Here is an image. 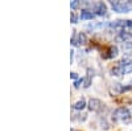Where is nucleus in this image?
I'll return each mask as SVG.
<instances>
[{"label":"nucleus","mask_w":132,"mask_h":131,"mask_svg":"<svg viewBox=\"0 0 132 131\" xmlns=\"http://www.w3.org/2000/svg\"><path fill=\"white\" fill-rule=\"evenodd\" d=\"M82 5H83V4H82V0H73L71 4H70L71 9H78V8H81Z\"/></svg>","instance_id":"9b49d317"},{"label":"nucleus","mask_w":132,"mask_h":131,"mask_svg":"<svg viewBox=\"0 0 132 131\" xmlns=\"http://www.w3.org/2000/svg\"><path fill=\"white\" fill-rule=\"evenodd\" d=\"M94 11H95V15H98V16H104L106 13H107V5L103 3V2H98L96 4H95V7H94Z\"/></svg>","instance_id":"20e7f679"},{"label":"nucleus","mask_w":132,"mask_h":131,"mask_svg":"<svg viewBox=\"0 0 132 131\" xmlns=\"http://www.w3.org/2000/svg\"><path fill=\"white\" fill-rule=\"evenodd\" d=\"M118 56V48L116 47H111L108 49L107 54H104V58H114Z\"/></svg>","instance_id":"6e6552de"},{"label":"nucleus","mask_w":132,"mask_h":131,"mask_svg":"<svg viewBox=\"0 0 132 131\" xmlns=\"http://www.w3.org/2000/svg\"><path fill=\"white\" fill-rule=\"evenodd\" d=\"M128 2H129V3H132V0H128Z\"/></svg>","instance_id":"a211bd4d"},{"label":"nucleus","mask_w":132,"mask_h":131,"mask_svg":"<svg viewBox=\"0 0 132 131\" xmlns=\"http://www.w3.org/2000/svg\"><path fill=\"white\" fill-rule=\"evenodd\" d=\"M90 85H91V77L90 75H87L86 78H83V87H90Z\"/></svg>","instance_id":"ddd939ff"},{"label":"nucleus","mask_w":132,"mask_h":131,"mask_svg":"<svg viewBox=\"0 0 132 131\" xmlns=\"http://www.w3.org/2000/svg\"><path fill=\"white\" fill-rule=\"evenodd\" d=\"M95 16L94 12H91V11L89 9H82V12H81V19L82 20H93Z\"/></svg>","instance_id":"423d86ee"},{"label":"nucleus","mask_w":132,"mask_h":131,"mask_svg":"<svg viewBox=\"0 0 132 131\" xmlns=\"http://www.w3.org/2000/svg\"><path fill=\"white\" fill-rule=\"evenodd\" d=\"M81 85H83V78L82 80H75V82H74V87H75V89H78Z\"/></svg>","instance_id":"2eb2a0df"},{"label":"nucleus","mask_w":132,"mask_h":131,"mask_svg":"<svg viewBox=\"0 0 132 131\" xmlns=\"http://www.w3.org/2000/svg\"><path fill=\"white\" fill-rule=\"evenodd\" d=\"M112 119L116 122H124L127 123L129 119H131V113L127 107H119L114 111L112 114Z\"/></svg>","instance_id":"f257e3e1"},{"label":"nucleus","mask_w":132,"mask_h":131,"mask_svg":"<svg viewBox=\"0 0 132 131\" xmlns=\"http://www.w3.org/2000/svg\"><path fill=\"white\" fill-rule=\"evenodd\" d=\"M119 66L122 68V70H123V74H127V73H132V61H129V60H122L119 64Z\"/></svg>","instance_id":"39448f33"},{"label":"nucleus","mask_w":132,"mask_h":131,"mask_svg":"<svg viewBox=\"0 0 132 131\" xmlns=\"http://www.w3.org/2000/svg\"><path fill=\"white\" fill-rule=\"evenodd\" d=\"M86 106H87V105H86V101L83 99V98H81V99H79L78 102H75V103L73 105V109H74V110L81 111V110H83V109H85Z\"/></svg>","instance_id":"0eeeda50"},{"label":"nucleus","mask_w":132,"mask_h":131,"mask_svg":"<svg viewBox=\"0 0 132 131\" xmlns=\"http://www.w3.org/2000/svg\"><path fill=\"white\" fill-rule=\"evenodd\" d=\"M87 106H89V109L91 111H99L104 105L102 103V101L96 99V98H91V99L89 101V105H87Z\"/></svg>","instance_id":"7ed1b4c3"},{"label":"nucleus","mask_w":132,"mask_h":131,"mask_svg":"<svg viewBox=\"0 0 132 131\" xmlns=\"http://www.w3.org/2000/svg\"><path fill=\"white\" fill-rule=\"evenodd\" d=\"M70 78H71V80H78V74L74 73V72H73V73H70Z\"/></svg>","instance_id":"dca6fc26"},{"label":"nucleus","mask_w":132,"mask_h":131,"mask_svg":"<svg viewBox=\"0 0 132 131\" xmlns=\"http://www.w3.org/2000/svg\"><path fill=\"white\" fill-rule=\"evenodd\" d=\"M77 40H78V44L79 45H82V44H86V41H87V37H86V35L85 33H78V36H77Z\"/></svg>","instance_id":"9d476101"},{"label":"nucleus","mask_w":132,"mask_h":131,"mask_svg":"<svg viewBox=\"0 0 132 131\" xmlns=\"http://www.w3.org/2000/svg\"><path fill=\"white\" fill-rule=\"evenodd\" d=\"M123 50H124V52H128V53L132 50V42H131L129 40H127V41L123 42Z\"/></svg>","instance_id":"f8f14e48"},{"label":"nucleus","mask_w":132,"mask_h":131,"mask_svg":"<svg viewBox=\"0 0 132 131\" xmlns=\"http://www.w3.org/2000/svg\"><path fill=\"white\" fill-rule=\"evenodd\" d=\"M108 2H110V3H111V4L114 5L115 3H118V2H119V0H108Z\"/></svg>","instance_id":"f3484780"},{"label":"nucleus","mask_w":132,"mask_h":131,"mask_svg":"<svg viewBox=\"0 0 132 131\" xmlns=\"http://www.w3.org/2000/svg\"><path fill=\"white\" fill-rule=\"evenodd\" d=\"M112 8H114L115 12H119V13H126V12L132 11V5L127 2H123V0H119L118 3H115L112 5Z\"/></svg>","instance_id":"f03ea898"},{"label":"nucleus","mask_w":132,"mask_h":131,"mask_svg":"<svg viewBox=\"0 0 132 131\" xmlns=\"http://www.w3.org/2000/svg\"><path fill=\"white\" fill-rule=\"evenodd\" d=\"M111 73H112V75H116V77H119V75H123V70H122V68H120L119 65H116L115 68L111 69Z\"/></svg>","instance_id":"1a4fd4ad"},{"label":"nucleus","mask_w":132,"mask_h":131,"mask_svg":"<svg viewBox=\"0 0 132 131\" xmlns=\"http://www.w3.org/2000/svg\"><path fill=\"white\" fill-rule=\"evenodd\" d=\"M70 20H71V23H73V24L78 23V16H77L75 12H71V15H70Z\"/></svg>","instance_id":"4468645a"}]
</instances>
